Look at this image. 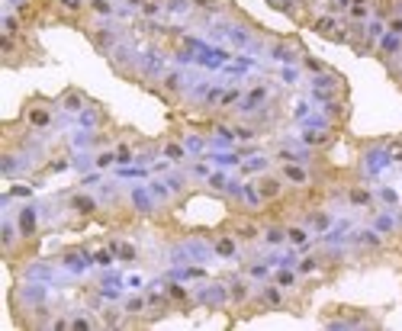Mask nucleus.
<instances>
[{"instance_id": "obj_24", "label": "nucleus", "mask_w": 402, "mask_h": 331, "mask_svg": "<svg viewBox=\"0 0 402 331\" xmlns=\"http://www.w3.org/2000/svg\"><path fill=\"white\" fill-rule=\"evenodd\" d=\"M55 260H61V264H65L68 270L81 273V270H87V267L94 264V254H87L84 248H65V251H61Z\"/></svg>"}, {"instance_id": "obj_58", "label": "nucleus", "mask_w": 402, "mask_h": 331, "mask_svg": "<svg viewBox=\"0 0 402 331\" xmlns=\"http://www.w3.org/2000/svg\"><path fill=\"white\" fill-rule=\"evenodd\" d=\"M94 183H100V174H87V177H81V187H84V190H91Z\"/></svg>"}, {"instance_id": "obj_11", "label": "nucleus", "mask_w": 402, "mask_h": 331, "mask_svg": "<svg viewBox=\"0 0 402 331\" xmlns=\"http://www.w3.org/2000/svg\"><path fill=\"white\" fill-rule=\"evenodd\" d=\"M228 232L241 241V248H254L261 241V222L248 213H235L232 219H228Z\"/></svg>"}, {"instance_id": "obj_56", "label": "nucleus", "mask_w": 402, "mask_h": 331, "mask_svg": "<svg viewBox=\"0 0 402 331\" xmlns=\"http://www.w3.org/2000/svg\"><path fill=\"white\" fill-rule=\"evenodd\" d=\"M376 193H380V200H383V203H393V206H396V190L380 187V190H376Z\"/></svg>"}, {"instance_id": "obj_10", "label": "nucleus", "mask_w": 402, "mask_h": 331, "mask_svg": "<svg viewBox=\"0 0 402 331\" xmlns=\"http://www.w3.org/2000/svg\"><path fill=\"white\" fill-rule=\"evenodd\" d=\"M254 187H258L261 200H264L267 206H277V203L286 200V187H290V183L280 177V170H264V174H258Z\"/></svg>"}, {"instance_id": "obj_34", "label": "nucleus", "mask_w": 402, "mask_h": 331, "mask_svg": "<svg viewBox=\"0 0 402 331\" xmlns=\"http://www.w3.org/2000/svg\"><path fill=\"white\" fill-rule=\"evenodd\" d=\"M119 14L116 0H87V16L91 20H113Z\"/></svg>"}, {"instance_id": "obj_19", "label": "nucleus", "mask_w": 402, "mask_h": 331, "mask_svg": "<svg viewBox=\"0 0 402 331\" xmlns=\"http://www.w3.org/2000/svg\"><path fill=\"white\" fill-rule=\"evenodd\" d=\"M261 245L264 248H283L286 245V219L271 215L267 222H261Z\"/></svg>"}, {"instance_id": "obj_50", "label": "nucleus", "mask_w": 402, "mask_h": 331, "mask_svg": "<svg viewBox=\"0 0 402 331\" xmlns=\"http://www.w3.org/2000/svg\"><path fill=\"white\" fill-rule=\"evenodd\" d=\"M113 260H116V251H113V248H100V251H94V264L97 267H110Z\"/></svg>"}, {"instance_id": "obj_23", "label": "nucleus", "mask_w": 402, "mask_h": 331, "mask_svg": "<svg viewBox=\"0 0 402 331\" xmlns=\"http://www.w3.org/2000/svg\"><path fill=\"white\" fill-rule=\"evenodd\" d=\"M106 123H110V116H106V110L100 103H91L84 113H78V126L84 132H97V129H104Z\"/></svg>"}, {"instance_id": "obj_37", "label": "nucleus", "mask_w": 402, "mask_h": 331, "mask_svg": "<svg viewBox=\"0 0 402 331\" xmlns=\"http://www.w3.org/2000/svg\"><path fill=\"white\" fill-rule=\"evenodd\" d=\"M184 170L190 174V180H206L209 174H213V168H209V158H190L187 164H184Z\"/></svg>"}, {"instance_id": "obj_32", "label": "nucleus", "mask_w": 402, "mask_h": 331, "mask_svg": "<svg viewBox=\"0 0 402 331\" xmlns=\"http://www.w3.org/2000/svg\"><path fill=\"white\" fill-rule=\"evenodd\" d=\"M129 203H132V209H136L139 215H151L155 213V200H151V193H149V187H132L129 190Z\"/></svg>"}, {"instance_id": "obj_45", "label": "nucleus", "mask_w": 402, "mask_h": 331, "mask_svg": "<svg viewBox=\"0 0 402 331\" xmlns=\"http://www.w3.org/2000/svg\"><path fill=\"white\" fill-rule=\"evenodd\" d=\"M184 145H187L190 158H203V148H206V136H200V132H190V136H184Z\"/></svg>"}, {"instance_id": "obj_1", "label": "nucleus", "mask_w": 402, "mask_h": 331, "mask_svg": "<svg viewBox=\"0 0 402 331\" xmlns=\"http://www.w3.org/2000/svg\"><path fill=\"white\" fill-rule=\"evenodd\" d=\"M106 61H110V68H113V74H116V78L132 81V84L139 81V65H142V52H139L136 39H132L129 33H126V36H123V42H119V46L113 49L110 55H106Z\"/></svg>"}, {"instance_id": "obj_18", "label": "nucleus", "mask_w": 402, "mask_h": 331, "mask_svg": "<svg viewBox=\"0 0 402 331\" xmlns=\"http://www.w3.org/2000/svg\"><path fill=\"white\" fill-rule=\"evenodd\" d=\"M238 251H241V241L228 232V225L219 228V232L213 235V254L219 260H235V258H238Z\"/></svg>"}, {"instance_id": "obj_53", "label": "nucleus", "mask_w": 402, "mask_h": 331, "mask_svg": "<svg viewBox=\"0 0 402 331\" xmlns=\"http://www.w3.org/2000/svg\"><path fill=\"white\" fill-rule=\"evenodd\" d=\"M386 33H393V36H402V14H393V16H386Z\"/></svg>"}, {"instance_id": "obj_27", "label": "nucleus", "mask_w": 402, "mask_h": 331, "mask_svg": "<svg viewBox=\"0 0 402 331\" xmlns=\"http://www.w3.org/2000/svg\"><path fill=\"white\" fill-rule=\"evenodd\" d=\"M286 245L299 248V251H309V245H312L309 225H306V222H290L286 219Z\"/></svg>"}, {"instance_id": "obj_13", "label": "nucleus", "mask_w": 402, "mask_h": 331, "mask_svg": "<svg viewBox=\"0 0 402 331\" xmlns=\"http://www.w3.org/2000/svg\"><path fill=\"white\" fill-rule=\"evenodd\" d=\"M348 245L354 248V251H367V254L386 251V238H383L373 225H370V228H354V232L348 235Z\"/></svg>"}, {"instance_id": "obj_35", "label": "nucleus", "mask_w": 402, "mask_h": 331, "mask_svg": "<svg viewBox=\"0 0 402 331\" xmlns=\"http://www.w3.org/2000/svg\"><path fill=\"white\" fill-rule=\"evenodd\" d=\"M196 10L213 14V16H228L235 10V4L232 0H196Z\"/></svg>"}, {"instance_id": "obj_57", "label": "nucleus", "mask_w": 402, "mask_h": 331, "mask_svg": "<svg viewBox=\"0 0 402 331\" xmlns=\"http://www.w3.org/2000/svg\"><path fill=\"white\" fill-rule=\"evenodd\" d=\"M280 78H283L286 84H296V68H293V65H286L283 71H280Z\"/></svg>"}, {"instance_id": "obj_33", "label": "nucleus", "mask_w": 402, "mask_h": 331, "mask_svg": "<svg viewBox=\"0 0 402 331\" xmlns=\"http://www.w3.org/2000/svg\"><path fill=\"white\" fill-rule=\"evenodd\" d=\"M370 215H373V228L383 235V238H396V235H399V219H396L393 213L376 209V213H370Z\"/></svg>"}, {"instance_id": "obj_54", "label": "nucleus", "mask_w": 402, "mask_h": 331, "mask_svg": "<svg viewBox=\"0 0 402 331\" xmlns=\"http://www.w3.org/2000/svg\"><path fill=\"white\" fill-rule=\"evenodd\" d=\"M386 68H389V74H393V81H399L402 78V52L396 55L393 61H386Z\"/></svg>"}, {"instance_id": "obj_28", "label": "nucleus", "mask_w": 402, "mask_h": 331, "mask_svg": "<svg viewBox=\"0 0 402 331\" xmlns=\"http://www.w3.org/2000/svg\"><path fill=\"white\" fill-rule=\"evenodd\" d=\"M149 193H151V200H155V206L161 209V213H171V206L177 203V196L171 193V187H168V180H149Z\"/></svg>"}, {"instance_id": "obj_41", "label": "nucleus", "mask_w": 402, "mask_h": 331, "mask_svg": "<svg viewBox=\"0 0 402 331\" xmlns=\"http://www.w3.org/2000/svg\"><path fill=\"white\" fill-rule=\"evenodd\" d=\"M370 16H373V7H370V4H351L348 14H344V20L348 23H367Z\"/></svg>"}, {"instance_id": "obj_9", "label": "nucleus", "mask_w": 402, "mask_h": 331, "mask_svg": "<svg viewBox=\"0 0 402 331\" xmlns=\"http://www.w3.org/2000/svg\"><path fill=\"white\" fill-rule=\"evenodd\" d=\"M267 55H271L273 61H280V65H296L299 58L306 55V49L299 46L296 36H271V42H267Z\"/></svg>"}, {"instance_id": "obj_40", "label": "nucleus", "mask_w": 402, "mask_h": 331, "mask_svg": "<svg viewBox=\"0 0 402 331\" xmlns=\"http://www.w3.org/2000/svg\"><path fill=\"white\" fill-rule=\"evenodd\" d=\"M245 273L254 280V283H258V280L264 283V280L273 277V273H271V264H267V260H264V264H261V260H245Z\"/></svg>"}, {"instance_id": "obj_5", "label": "nucleus", "mask_w": 402, "mask_h": 331, "mask_svg": "<svg viewBox=\"0 0 402 331\" xmlns=\"http://www.w3.org/2000/svg\"><path fill=\"white\" fill-rule=\"evenodd\" d=\"M168 71V52H164L158 42H151L149 49L142 52V65H139V87L145 91H155V84L161 81V74Z\"/></svg>"}, {"instance_id": "obj_30", "label": "nucleus", "mask_w": 402, "mask_h": 331, "mask_svg": "<svg viewBox=\"0 0 402 331\" xmlns=\"http://www.w3.org/2000/svg\"><path fill=\"white\" fill-rule=\"evenodd\" d=\"M164 180H168L171 193H174L181 203L190 196V174L184 170V164H181V168H174V170H168V174H164Z\"/></svg>"}, {"instance_id": "obj_17", "label": "nucleus", "mask_w": 402, "mask_h": 331, "mask_svg": "<svg viewBox=\"0 0 402 331\" xmlns=\"http://www.w3.org/2000/svg\"><path fill=\"white\" fill-rule=\"evenodd\" d=\"M344 203H348L351 209H367V213H376V203H373V190L367 187V183H348V190H344Z\"/></svg>"}, {"instance_id": "obj_42", "label": "nucleus", "mask_w": 402, "mask_h": 331, "mask_svg": "<svg viewBox=\"0 0 402 331\" xmlns=\"http://www.w3.org/2000/svg\"><path fill=\"white\" fill-rule=\"evenodd\" d=\"M123 322H126V309H113V305L100 309V325H106V328H119Z\"/></svg>"}, {"instance_id": "obj_55", "label": "nucleus", "mask_w": 402, "mask_h": 331, "mask_svg": "<svg viewBox=\"0 0 402 331\" xmlns=\"http://www.w3.org/2000/svg\"><path fill=\"white\" fill-rule=\"evenodd\" d=\"M10 196H23V200H29V196H33V187H20V183H14V187L7 190Z\"/></svg>"}, {"instance_id": "obj_6", "label": "nucleus", "mask_w": 402, "mask_h": 331, "mask_svg": "<svg viewBox=\"0 0 402 331\" xmlns=\"http://www.w3.org/2000/svg\"><path fill=\"white\" fill-rule=\"evenodd\" d=\"M226 286H228V309H238V312H251V302H254V280L248 277L245 270L241 273H226Z\"/></svg>"}, {"instance_id": "obj_22", "label": "nucleus", "mask_w": 402, "mask_h": 331, "mask_svg": "<svg viewBox=\"0 0 402 331\" xmlns=\"http://www.w3.org/2000/svg\"><path fill=\"white\" fill-rule=\"evenodd\" d=\"M164 292H168L171 296V302L174 305H181L184 312H190L196 305V299H194V290H190V286H184V283H177V280H164Z\"/></svg>"}, {"instance_id": "obj_8", "label": "nucleus", "mask_w": 402, "mask_h": 331, "mask_svg": "<svg viewBox=\"0 0 402 331\" xmlns=\"http://www.w3.org/2000/svg\"><path fill=\"white\" fill-rule=\"evenodd\" d=\"M194 299H196V305H206V309H213V312H226L228 309L226 280H206L203 286H196L194 290Z\"/></svg>"}, {"instance_id": "obj_59", "label": "nucleus", "mask_w": 402, "mask_h": 331, "mask_svg": "<svg viewBox=\"0 0 402 331\" xmlns=\"http://www.w3.org/2000/svg\"><path fill=\"white\" fill-rule=\"evenodd\" d=\"M351 4H370V7H373V0H351Z\"/></svg>"}, {"instance_id": "obj_43", "label": "nucleus", "mask_w": 402, "mask_h": 331, "mask_svg": "<svg viewBox=\"0 0 402 331\" xmlns=\"http://www.w3.org/2000/svg\"><path fill=\"white\" fill-rule=\"evenodd\" d=\"M226 183H228V174L226 170H213V174L206 177V190L216 196H226Z\"/></svg>"}, {"instance_id": "obj_31", "label": "nucleus", "mask_w": 402, "mask_h": 331, "mask_svg": "<svg viewBox=\"0 0 402 331\" xmlns=\"http://www.w3.org/2000/svg\"><path fill=\"white\" fill-rule=\"evenodd\" d=\"M402 52V36H393V33H383V39L376 42V58L383 61V65H386V61H393L396 55Z\"/></svg>"}, {"instance_id": "obj_15", "label": "nucleus", "mask_w": 402, "mask_h": 331, "mask_svg": "<svg viewBox=\"0 0 402 331\" xmlns=\"http://www.w3.org/2000/svg\"><path fill=\"white\" fill-rule=\"evenodd\" d=\"M55 16H59L61 23H71V26H84L87 20V0H55Z\"/></svg>"}, {"instance_id": "obj_29", "label": "nucleus", "mask_w": 402, "mask_h": 331, "mask_svg": "<svg viewBox=\"0 0 402 331\" xmlns=\"http://www.w3.org/2000/svg\"><path fill=\"white\" fill-rule=\"evenodd\" d=\"M335 138H338V132H325V129H306L303 136H299V142L306 145V148H316V151H325L328 145H335Z\"/></svg>"}, {"instance_id": "obj_7", "label": "nucleus", "mask_w": 402, "mask_h": 331, "mask_svg": "<svg viewBox=\"0 0 402 331\" xmlns=\"http://www.w3.org/2000/svg\"><path fill=\"white\" fill-rule=\"evenodd\" d=\"M151 93H158L164 103L177 106V103L184 100V93H187V74H184V68H168V71L161 74V81L155 84V91H151Z\"/></svg>"}, {"instance_id": "obj_25", "label": "nucleus", "mask_w": 402, "mask_h": 331, "mask_svg": "<svg viewBox=\"0 0 402 331\" xmlns=\"http://www.w3.org/2000/svg\"><path fill=\"white\" fill-rule=\"evenodd\" d=\"M161 158L164 161H171V164H187L190 161V151H187V145H184V138L181 136H174V138H164L161 142Z\"/></svg>"}, {"instance_id": "obj_2", "label": "nucleus", "mask_w": 402, "mask_h": 331, "mask_svg": "<svg viewBox=\"0 0 402 331\" xmlns=\"http://www.w3.org/2000/svg\"><path fill=\"white\" fill-rule=\"evenodd\" d=\"M325 328H380V318L370 315V309H351V305H328L322 312Z\"/></svg>"}, {"instance_id": "obj_16", "label": "nucleus", "mask_w": 402, "mask_h": 331, "mask_svg": "<svg viewBox=\"0 0 402 331\" xmlns=\"http://www.w3.org/2000/svg\"><path fill=\"white\" fill-rule=\"evenodd\" d=\"M309 91H335V93H341V97H348V81H344L341 71L325 68L322 74H312L309 78Z\"/></svg>"}, {"instance_id": "obj_49", "label": "nucleus", "mask_w": 402, "mask_h": 331, "mask_svg": "<svg viewBox=\"0 0 402 331\" xmlns=\"http://www.w3.org/2000/svg\"><path fill=\"white\" fill-rule=\"evenodd\" d=\"M299 65H303V68H306V71H309V78H312V74H322V71H325V68H328V65H325V61H318V58H312V55H309V52H306V55H303V58H299Z\"/></svg>"}, {"instance_id": "obj_12", "label": "nucleus", "mask_w": 402, "mask_h": 331, "mask_svg": "<svg viewBox=\"0 0 402 331\" xmlns=\"http://www.w3.org/2000/svg\"><path fill=\"white\" fill-rule=\"evenodd\" d=\"M65 203H68V213L71 215H78V222H87V219H94L97 215V209H100V196H94L91 190H71V193L65 196Z\"/></svg>"}, {"instance_id": "obj_52", "label": "nucleus", "mask_w": 402, "mask_h": 331, "mask_svg": "<svg viewBox=\"0 0 402 331\" xmlns=\"http://www.w3.org/2000/svg\"><path fill=\"white\" fill-rule=\"evenodd\" d=\"M100 322H94V318H87V315H74L71 318V328L74 331H87V328H97Z\"/></svg>"}, {"instance_id": "obj_38", "label": "nucleus", "mask_w": 402, "mask_h": 331, "mask_svg": "<svg viewBox=\"0 0 402 331\" xmlns=\"http://www.w3.org/2000/svg\"><path fill=\"white\" fill-rule=\"evenodd\" d=\"M196 10V0H164V16H190Z\"/></svg>"}, {"instance_id": "obj_47", "label": "nucleus", "mask_w": 402, "mask_h": 331, "mask_svg": "<svg viewBox=\"0 0 402 331\" xmlns=\"http://www.w3.org/2000/svg\"><path fill=\"white\" fill-rule=\"evenodd\" d=\"M116 164V148H100L97 155H94V170H106Z\"/></svg>"}, {"instance_id": "obj_39", "label": "nucleus", "mask_w": 402, "mask_h": 331, "mask_svg": "<svg viewBox=\"0 0 402 331\" xmlns=\"http://www.w3.org/2000/svg\"><path fill=\"white\" fill-rule=\"evenodd\" d=\"M296 270H299V277H312V273L325 270V260H322V254H309V258H299Z\"/></svg>"}, {"instance_id": "obj_36", "label": "nucleus", "mask_w": 402, "mask_h": 331, "mask_svg": "<svg viewBox=\"0 0 402 331\" xmlns=\"http://www.w3.org/2000/svg\"><path fill=\"white\" fill-rule=\"evenodd\" d=\"M110 248L116 251V260H123V264H139V248L132 245V241H119V238H113V241H110Z\"/></svg>"}, {"instance_id": "obj_14", "label": "nucleus", "mask_w": 402, "mask_h": 331, "mask_svg": "<svg viewBox=\"0 0 402 331\" xmlns=\"http://www.w3.org/2000/svg\"><path fill=\"white\" fill-rule=\"evenodd\" d=\"M16 228H20L23 241H29V245H39V209L33 206V203H23L20 209H16Z\"/></svg>"}, {"instance_id": "obj_3", "label": "nucleus", "mask_w": 402, "mask_h": 331, "mask_svg": "<svg viewBox=\"0 0 402 331\" xmlns=\"http://www.w3.org/2000/svg\"><path fill=\"white\" fill-rule=\"evenodd\" d=\"M81 33L87 36V42H91V46H94V52H97V55H104V58L113 52V49L119 46V42H123V36H126L123 29H119L113 20H91V16H87V20H84V26H81Z\"/></svg>"}, {"instance_id": "obj_61", "label": "nucleus", "mask_w": 402, "mask_h": 331, "mask_svg": "<svg viewBox=\"0 0 402 331\" xmlns=\"http://www.w3.org/2000/svg\"><path fill=\"white\" fill-rule=\"evenodd\" d=\"M399 219H402V213H399Z\"/></svg>"}, {"instance_id": "obj_4", "label": "nucleus", "mask_w": 402, "mask_h": 331, "mask_svg": "<svg viewBox=\"0 0 402 331\" xmlns=\"http://www.w3.org/2000/svg\"><path fill=\"white\" fill-rule=\"evenodd\" d=\"M55 106H59V100L29 97L26 103H23L20 123L26 126V129H33L36 136H39V132H49V129H52V126H55Z\"/></svg>"}, {"instance_id": "obj_60", "label": "nucleus", "mask_w": 402, "mask_h": 331, "mask_svg": "<svg viewBox=\"0 0 402 331\" xmlns=\"http://www.w3.org/2000/svg\"><path fill=\"white\" fill-rule=\"evenodd\" d=\"M396 84H399V91H402V78H399V81H396Z\"/></svg>"}, {"instance_id": "obj_20", "label": "nucleus", "mask_w": 402, "mask_h": 331, "mask_svg": "<svg viewBox=\"0 0 402 331\" xmlns=\"http://www.w3.org/2000/svg\"><path fill=\"white\" fill-rule=\"evenodd\" d=\"M87 106H91V97H87L81 87H65V91L59 93V110H65L68 116H78Z\"/></svg>"}, {"instance_id": "obj_44", "label": "nucleus", "mask_w": 402, "mask_h": 331, "mask_svg": "<svg viewBox=\"0 0 402 331\" xmlns=\"http://www.w3.org/2000/svg\"><path fill=\"white\" fill-rule=\"evenodd\" d=\"M158 16H164V0H145L142 10H139V20H158Z\"/></svg>"}, {"instance_id": "obj_46", "label": "nucleus", "mask_w": 402, "mask_h": 331, "mask_svg": "<svg viewBox=\"0 0 402 331\" xmlns=\"http://www.w3.org/2000/svg\"><path fill=\"white\" fill-rule=\"evenodd\" d=\"M136 161V145H129V138H123V142L116 145V164L119 168H126V164Z\"/></svg>"}, {"instance_id": "obj_48", "label": "nucleus", "mask_w": 402, "mask_h": 331, "mask_svg": "<svg viewBox=\"0 0 402 331\" xmlns=\"http://www.w3.org/2000/svg\"><path fill=\"white\" fill-rule=\"evenodd\" d=\"M71 164H74L71 158L61 155V158H55V161H46V164H42V174H61V170H68Z\"/></svg>"}, {"instance_id": "obj_51", "label": "nucleus", "mask_w": 402, "mask_h": 331, "mask_svg": "<svg viewBox=\"0 0 402 331\" xmlns=\"http://www.w3.org/2000/svg\"><path fill=\"white\" fill-rule=\"evenodd\" d=\"M386 155H389V161L402 164V138H386Z\"/></svg>"}, {"instance_id": "obj_26", "label": "nucleus", "mask_w": 402, "mask_h": 331, "mask_svg": "<svg viewBox=\"0 0 402 331\" xmlns=\"http://www.w3.org/2000/svg\"><path fill=\"white\" fill-rule=\"evenodd\" d=\"M299 222H306L312 235H325L331 228V213L325 206H312V209H306V215Z\"/></svg>"}, {"instance_id": "obj_21", "label": "nucleus", "mask_w": 402, "mask_h": 331, "mask_svg": "<svg viewBox=\"0 0 402 331\" xmlns=\"http://www.w3.org/2000/svg\"><path fill=\"white\" fill-rule=\"evenodd\" d=\"M280 177H283L286 183H290L293 190H306L312 183V168L309 164H296V161H290V164H280Z\"/></svg>"}]
</instances>
